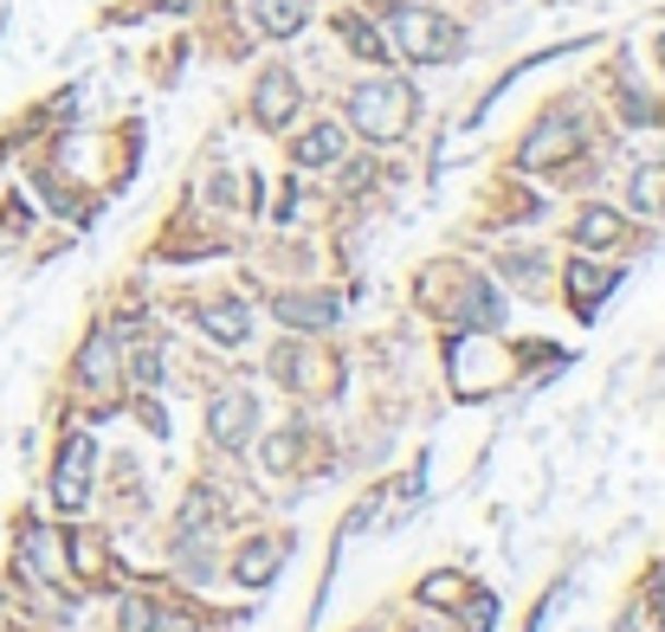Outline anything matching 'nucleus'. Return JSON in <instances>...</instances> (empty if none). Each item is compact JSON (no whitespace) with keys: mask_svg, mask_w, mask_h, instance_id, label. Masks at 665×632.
<instances>
[{"mask_svg":"<svg viewBox=\"0 0 665 632\" xmlns=\"http://www.w3.org/2000/svg\"><path fill=\"white\" fill-rule=\"evenodd\" d=\"M349 123L375 142H394L407 123H414V91L401 77H369L349 91Z\"/></svg>","mask_w":665,"mask_h":632,"instance_id":"f257e3e1","label":"nucleus"},{"mask_svg":"<svg viewBox=\"0 0 665 632\" xmlns=\"http://www.w3.org/2000/svg\"><path fill=\"white\" fill-rule=\"evenodd\" d=\"M394 46L420 65H440V59H459V26L427 13V7H401L394 13Z\"/></svg>","mask_w":665,"mask_h":632,"instance_id":"f03ea898","label":"nucleus"},{"mask_svg":"<svg viewBox=\"0 0 665 632\" xmlns=\"http://www.w3.org/2000/svg\"><path fill=\"white\" fill-rule=\"evenodd\" d=\"M91 465H97V445H91V439H66L59 472H52V497H59V510H66V516H78V510H84V497H91Z\"/></svg>","mask_w":665,"mask_h":632,"instance_id":"7ed1b4c3","label":"nucleus"},{"mask_svg":"<svg viewBox=\"0 0 665 632\" xmlns=\"http://www.w3.org/2000/svg\"><path fill=\"white\" fill-rule=\"evenodd\" d=\"M252 426H259V401L252 394H221L207 407V432H214V445H226V452H239L252 439Z\"/></svg>","mask_w":665,"mask_h":632,"instance_id":"20e7f679","label":"nucleus"},{"mask_svg":"<svg viewBox=\"0 0 665 632\" xmlns=\"http://www.w3.org/2000/svg\"><path fill=\"white\" fill-rule=\"evenodd\" d=\"M297 110V77L292 71H265L259 77V97H252V117L265 123V130H285Z\"/></svg>","mask_w":665,"mask_h":632,"instance_id":"39448f33","label":"nucleus"},{"mask_svg":"<svg viewBox=\"0 0 665 632\" xmlns=\"http://www.w3.org/2000/svg\"><path fill=\"white\" fill-rule=\"evenodd\" d=\"M278 317H285L292 330H330V323L343 317V303L323 297V290H285V297H278Z\"/></svg>","mask_w":665,"mask_h":632,"instance_id":"423d86ee","label":"nucleus"},{"mask_svg":"<svg viewBox=\"0 0 665 632\" xmlns=\"http://www.w3.org/2000/svg\"><path fill=\"white\" fill-rule=\"evenodd\" d=\"M569 148H575V117L556 110L549 123H536V136L523 142V162H530V168H536V162H562Z\"/></svg>","mask_w":665,"mask_h":632,"instance_id":"0eeeda50","label":"nucleus"},{"mask_svg":"<svg viewBox=\"0 0 665 632\" xmlns=\"http://www.w3.org/2000/svg\"><path fill=\"white\" fill-rule=\"evenodd\" d=\"M201 330H207L214 343H246L252 317H246V303H201Z\"/></svg>","mask_w":665,"mask_h":632,"instance_id":"6e6552de","label":"nucleus"},{"mask_svg":"<svg viewBox=\"0 0 665 632\" xmlns=\"http://www.w3.org/2000/svg\"><path fill=\"white\" fill-rule=\"evenodd\" d=\"M292 155L304 162V168H323V162H336V155H343V130H336V123H317V130H304V136H297Z\"/></svg>","mask_w":665,"mask_h":632,"instance_id":"1a4fd4ad","label":"nucleus"},{"mask_svg":"<svg viewBox=\"0 0 665 632\" xmlns=\"http://www.w3.org/2000/svg\"><path fill=\"white\" fill-rule=\"evenodd\" d=\"M123 632H194V620H188V613H162L155 600H130Z\"/></svg>","mask_w":665,"mask_h":632,"instance_id":"9d476101","label":"nucleus"},{"mask_svg":"<svg viewBox=\"0 0 665 632\" xmlns=\"http://www.w3.org/2000/svg\"><path fill=\"white\" fill-rule=\"evenodd\" d=\"M252 13H259V26H265L272 39H292L310 7H304V0H252Z\"/></svg>","mask_w":665,"mask_h":632,"instance_id":"9b49d317","label":"nucleus"},{"mask_svg":"<svg viewBox=\"0 0 665 632\" xmlns=\"http://www.w3.org/2000/svg\"><path fill=\"white\" fill-rule=\"evenodd\" d=\"M336 39L356 52V59H388V46H381V33H375L369 20H356V13H336Z\"/></svg>","mask_w":665,"mask_h":632,"instance_id":"f8f14e48","label":"nucleus"},{"mask_svg":"<svg viewBox=\"0 0 665 632\" xmlns=\"http://www.w3.org/2000/svg\"><path fill=\"white\" fill-rule=\"evenodd\" d=\"M620 232H627L620 213H607V207H589L582 219H575V239H582V246H614Z\"/></svg>","mask_w":665,"mask_h":632,"instance_id":"ddd939ff","label":"nucleus"},{"mask_svg":"<svg viewBox=\"0 0 665 632\" xmlns=\"http://www.w3.org/2000/svg\"><path fill=\"white\" fill-rule=\"evenodd\" d=\"M20 549H26V568H33L39 581H59V542H52L46 529H26V542H20Z\"/></svg>","mask_w":665,"mask_h":632,"instance_id":"4468645a","label":"nucleus"},{"mask_svg":"<svg viewBox=\"0 0 665 632\" xmlns=\"http://www.w3.org/2000/svg\"><path fill=\"white\" fill-rule=\"evenodd\" d=\"M233 574H239L246 587H265V581L278 574V542H252V549H246V562L233 568Z\"/></svg>","mask_w":665,"mask_h":632,"instance_id":"2eb2a0df","label":"nucleus"},{"mask_svg":"<svg viewBox=\"0 0 665 632\" xmlns=\"http://www.w3.org/2000/svg\"><path fill=\"white\" fill-rule=\"evenodd\" d=\"M633 207L665 213V168H640V175H633Z\"/></svg>","mask_w":665,"mask_h":632,"instance_id":"dca6fc26","label":"nucleus"},{"mask_svg":"<svg viewBox=\"0 0 665 632\" xmlns=\"http://www.w3.org/2000/svg\"><path fill=\"white\" fill-rule=\"evenodd\" d=\"M420 600H427V607H452V600H465V581H459V574H427V581H420Z\"/></svg>","mask_w":665,"mask_h":632,"instance_id":"f3484780","label":"nucleus"},{"mask_svg":"<svg viewBox=\"0 0 665 632\" xmlns=\"http://www.w3.org/2000/svg\"><path fill=\"white\" fill-rule=\"evenodd\" d=\"M78 374H84L91 387H104V381H110V343H104V336H97L91 349L78 355Z\"/></svg>","mask_w":665,"mask_h":632,"instance_id":"a211bd4d","label":"nucleus"},{"mask_svg":"<svg viewBox=\"0 0 665 632\" xmlns=\"http://www.w3.org/2000/svg\"><path fill=\"white\" fill-rule=\"evenodd\" d=\"M569 290H575V303H589L594 290H607V278L594 272L589 259H575V265H569Z\"/></svg>","mask_w":665,"mask_h":632,"instance_id":"6ab92c4d","label":"nucleus"},{"mask_svg":"<svg viewBox=\"0 0 665 632\" xmlns=\"http://www.w3.org/2000/svg\"><path fill=\"white\" fill-rule=\"evenodd\" d=\"M465 632H491V600L485 594H465Z\"/></svg>","mask_w":665,"mask_h":632,"instance_id":"aec40b11","label":"nucleus"},{"mask_svg":"<svg viewBox=\"0 0 665 632\" xmlns=\"http://www.w3.org/2000/svg\"><path fill=\"white\" fill-rule=\"evenodd\" d=\"M130 374H136V381H155V374H162L155 349H136V355H130Z\"/></svg>","mask_w":665,"mask_h":632,"instance_id":"412c9836","label":"nucleus"},{"mask_svg":"<svg viewBox=\"0 0 665 632\" xmlns=\"http://www.w3.org/2000/svg\"><path fill=\"white\" fill-rule=\"evenodd\" d=\"M653 600H660V620H665V562L653 568Z\"/></svg>","mask_w":665,"mask_h":632,"instance_id":"4be33fe9","label":"nucleus"},{"mask_svg":"<svg viewBox=\"0 0 665 632\" xmlns=\"http://www.w3.org/2000/svg\"><path fill=\"white\" fill-rule=\"evenodd\" d=\"M162 7H188V0H162Z\"/></svg>","mask_w":665,"mask_h":632,"instance_id":"5701e85b","label":"nucleus"}]
</instances>
